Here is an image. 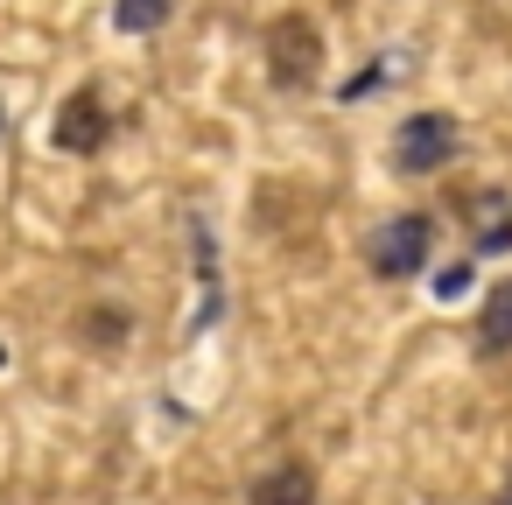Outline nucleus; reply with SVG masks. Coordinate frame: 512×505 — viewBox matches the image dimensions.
<instances>
[{"instance_id": "5", "label": "nucleus", "mask_w": 512, "mask_h": 505, "mask_svg": "<svg viewBox=\"0 0 512 505\" xmlns=\"http://www.w3.org/2000/svg\"><path fill=\"white\" fill-rule=\"evenodd\" d=\"M253 505H316V477H309V463H274V470L253 484Z\"/></svg>"}, {"instance_id": "10", "label": "nucleus", "mask_w": 512, "mask_h": 505, "mask_svg": "<svg viewBox=\"0 0 512 505\" xmlns=\"http://www.w3.org/2000/svg\"><path fill=\"white\" fill-rule=\"evenodd\" d=\"M498 505H512V477H505V491H498Z\"/></svg>"}, {"instance_id": "9", "label": "nucleus", "mask_w": 512, "mask_h": 505, "mask_svg": "<svg viewBox=\"0 0 512 505\" xmlns=\"http://www.w3.org/2000/svg\"><path fill=\"white\" fill-rule=\"evenodd\" d=\"M463 288H470V267H442V281H435V295H442V302H456Z\"/></svg>"}, {"instance_id": "7", "label": "nucleus", "mask_w": 512, "mask_h": 505, "mask_svg": "<svg viewBox=\"0 0 512 505\" xmlns=\"http://www.w3.org/2000/svg\"><path fill=\"white\" fill-rule=\"evenodd\" d=\"M169 8H176V0H113V29L120 36H155L169 22Z\"/></svg>"}, {"instance_id": "2", "label": "nucleus", "mask_w": 512, "mask_h": 505, "mask_svg": "<svg viewBox=\"0 0 512 505\" xmlns=\"http://www.w3.org/2000/svg\"><path fill=\"white\" fill-rule=\"evenodd\" d=\"M267 71H274V85H288V92L316 85V71H323V36H316V22L281 15L274 36H267Z\"/></svg>"}, {"instance_id": "1", "label": "nucleus", "mask_w": 512, "mask_h": 505, "mask_svg": "<svg viewBox=\"0 0 512 505\" xmlns=\"http://www.w3.org/2000/svg\"><path fill=\"white\" fill-rule=\"evenodd\" d=\"M456 155V120L449 113H407L393 134V169L400 176H435Z\"/></svg>"}, {"instance_id": "8", "label": "nucleus", "mask_w": 512, "mask_h": 505, "mask_svg": "<svg viewBox=\"0 0 512 505\" xmlns=\"http://www.w3.org/2000/svg\"><path fill=\"white\" fill-rule=\"evenodd\" d=\"M477 218H484V225H477V246H484V253H505V246H512V211H505L498 197H477Z\"/></svg>"}, {"instance_id": "3", "label": "nucleus", "mask_w": 512, "mask_h": 505, "mask_svg": "<svg viewBox=\"0 0 512 505\" xmlns=\"http://www.w3.org/2000/svg\"><path fill=\"white\" fill-rule=\"evenodd\" d=\"M428 246H435V225L421 218V211H400L393 225H379V239H372V274L379 281H407V274H421L428 267Z\"/></svg>"}, {"instance_id": "4", "label": "nucleus", "mask_w": 512, "mask_h": 505, "mask_svg": "<svg viewBox=\"0 0 512 505\" xmlns=\"http://www.w3.org/2000/svg\"><path fill=\"white\" fill-rule=\"evenodd\" d=\"M106 134H113V113H106L99 85H78V92L57 106V120H50L57 155H99V148H106Z\"/></svg>"}, {"instance_id": "6", "label": "nucleus", "mask_w": 512, "mask_h": 505, "mask_svg": "<svg viewBox=\"0 0 512 505\" xmlns=\"http://www.w3.org/2000/svg\"><path fill=\"white\" fill-rule=\"evenodd\" d=\"M477 337H484V351H512V281H498V288L484 295Z\"/></svg>"}]
</instances>
